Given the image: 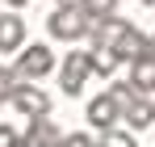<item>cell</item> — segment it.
Wrapping results in <instances>:
<instances>
[{"mask_svg": "<svg viewBox=\"0 0 155 147\" xmlns=\"http://www.w3.org/2000/svg\"><path fill=\"white\" fill-rule=\"evenodd\" d=\"M8 4H13V9H21V4H29V0H8Z\"/></svg>", "mask_w": 155, "mask_h": 147, "instance_id": "cell-19", "label": "cell"}, {"mask_svg": "<svg viewBox=\"0 0 155 147\" xmlns=\"http://www.w3.org/2000/svg\"><path fill=\"white\" fill-rule=\"evenodd\" d=\"M109 93H113V101H117L122 109H126L130 101L138 97V88H134V80H117V84H109Z\"/></svg>", "mask_w": 155, "mask_h": 147, "instance_id": "cell-13", "label": "cell"}, {"mask_svg": "<svg viewBox=\"0 0 155 147\" xmlns=\"http://www.w3.org/2000/svg\"><path fill=\"white\" fill-rule=\"evenodd\" d=\"M54 4H84V0H54Z\"/></svg>", "mask_w": 155, "mask_h": 147, "instance_id": "cell-18", "label": "cell"}, {"mask_svg": "<svg viewBox=\"0 0 155 147\" xmlns=\"http://www.w3.org/2000/svg\"><path fill=\"white\" fill-rule=\"evenodd\" d=\"M51 72H54V55H51V46H42V42L25 46L17 55V67H13L17 80H42V76H51Z\"/></svg>", "mask_w": 155, "mask_h": 147, "instance_id": "cell-3", "label": "cell"}, {"mask_svg": "<svg viewBox=\"0 0 155 147\" xmlns=\"http://www.w3.org/2000/svg\"><path fill=\"white\" fill-rule=\"evenodd\" d=\"M101 147H138V143H134L130 126L126 130H122V126H109V130H101Z\"/></svg>", "mask_w": 155, "mask_h": 147, "instance_id": "cell-12", "label": "cell"}, {"mask_svg": "<svg viewBox=\"0 0 155 147\" xmlns=\"http://www.w3.org/2000/svg\"><path fill=\"white\" fill-rule=\"evenodd\" d=\"M88 76H92V50H67V55H63V72H59L63 93H67V97H80Z\"/></svg>", "mask_w": 155, "mask_h": 147, "instance_id": "cell-2", "label": "cell"}, {"mask_svg": "<svg viewBox=\"0 0 155 147\" xmlns=\"http://www.w3.org/2000/svg\"><path fill=\"white\" fill-rule=\"evenodd\" d=\"M59 143H63V130H59L46 114L29 118V130L21 135V147H59Z\"/></svg>", "mask_w": 155, "mask_h": 147, "instance_id": "cell-5", "label": "cell"}, {"mask_svg": "<svg viewBox=\"0 0 155 147\" xmlns=\"http://www.w3.org/2000/svg\"><path fill=\"white\" fill-rule=\"evenodd\" d=\"M88 17H92V13H88L84 4H54L46 29H51V38H59V42H76V38L88 34Z\"/></svg>", "mask_w": 155, "mask_h": 147, "instance_id": "cell-1", "label": "cell"}, {"mask_svg": "<svg viewBox=\"0 0 155 147\" xmlns=\"http://www.w3.org/2000/svg\"><path fill=\"white\" fill-rule=\"evenodd\" d=\"M122 122H126L130 130H147V126L155 122V105L143 97V93H138V97H134L126 109H122Z\"/></svg>", "mask_w": 155, "mask_h": 147, "instance_id": "cell-8", "label": "cell"}, {"mask_svg": "<svg viewBox=\"0 0 155 147\" xmlns=\"http://www.w3.org/2000/svg\"><path fill=\"white\" fill-rule=\"evenodd\" d=\"M130 80H134L138 93H151V88H155V50L138 55V59H130Z\"/></svg>", "mask_w": 155, "mask_h": 147, "instance_id": "cell-9", "label": "cell"}, {"mask_svg": "<svg viewBox=\"0 0 155 147\" xmlns=\"http://www.w3.org/2000/svg\"><path fill=\"white\" fill-rule=\"evenodd\" d=\"M13 88H17V76L8 72V67H0V105L13 101Z\"/></svg>", "mask_w": 155, "mask_h": 147, "instance_id": "cell-14", "label": "cell"}, {"mask_svg": "<svg viewBox=\"0 0 155 147\" xmlns=\"http://www.w3.org/2000/svg\"><path fill=\"white\" fill-rule=\"evenodd\" d=\"M113 50H117V55H122V63H126V59H138V55H147V50H151V38H143L134 25H126V29H122V38L113 42Z\"/></svg>", "mask_w": 155, "mask_h": 147, "instance_id": "cell-10", "label": "cell"}, {"mask_svg": "<svg viewBox=\"0 0 155 147\" xmlns=\"http://www.w3.org/2000/svg\"><path fill=\"white\" fill-rule=\"evenodd\" d=\"M13 105H17V114L38 118V114H51V93H46V88H34V80H17Z\"/></svg>", "mask_w": 155, "mask_h": 147, "instance_id": "cell-4", "label": "cell"}, {"mask_svg": "<svg viewBox=\"0 0 155 147\" xmlns=\"http://www.w3.org/2000/svg\"><path fill=\"white\" fill-rule=\"evenodd\" d=\"M84 9H88L92 17H101V13H113V9H117V0H84Z\"/></svg>", "mask_w": 155, "mask_h": 147, "instance_id": "cell-15", "label": "cell"}, {"mask_svg": "<svg viewBox=\"0 0 155 147\" xmlns=\"http://www.w3.org/2000/svg\"><path fill=\"white\" fill-rule=\"evenodd\" d=\"M88 122L97 126V130H109V126L122 122V105L113 101V93H101V97L88 101Z\"/></svg>", "mask_w": 155, "mask_h": 147, "instance_id": "cell-6", "label": "cell"}, {"mask_svg": "<svg viewBox=\"0 0 155 147\" xmlns=\"http://www.w3.org/2000/svg\"><path fill=\"white\" fill-rule=\"evenodd\" d=\"M59 147H97V143H92V135H63Z\"/></svg>", "mask_w": 155, "mask_h": 147, "instance_id": "cell-17", "label": "cell"}, {"mask_svg": "<svg viewBox=\"0 0 155 147\" xmlns=\"http://www.w3.org/2000/svg\"><path fill=\"white\" fill-rule=\"evenodd\" d=\"M0 147H21V135L13 126H4V122H0Z\"/></svg>", "mask_w": 155, "mask_h": 147, "instance_id": "cell-16", "label": "cell"}, {"mask_svg": "<svg viewBox=\"0 0 155 147\" xmlns=\"http://www.w3.org/2000/svg\"><path fill=\"white\" fill-rule=\"evenodd\" d=\"M25 42V21L17 17V13H0V50L8 55V50H21Z\"/></svg>", "mask_w": 155, "mask_h": 147, "instance_id": "cell-7", "label": "cell"}, {"mask_svg": "<svg viewBox=\"0 0 155 147\" xmlns=\"http://www.w3.org/2000/svg\"><path fill=\"white\" fill-rule=\"evenodd\" d=\"M117 63H122V55H117L113 46H92V72L97 76H113Z\"/></svg>", "mask_w": 155, "mask_h": 147, "instance_id": "cell-11", "label": "cell"}, {"mask_svg": "<svg viewBox=\"0 0 155 147\" xmlns=\"http://www.w3.org/2000/svg\"><path fill=\"white\" fill-rule=\"evenodd\" d=\"M151 50H155V34H151Z\"/></svg>", "mask_w": 155, "mask_h": 147, "instance_id": "cell-20", "label": "cell"}, {"mask_svg": "<svg viewBox=\"0 0 155 147\" xmlns=\"http://www.w3.org/2000/svg\"><path fill=\"white\" fill-rule=\"evenodd\" d=\"M143 4H155V0H143Z\"/></svg>", "mask_w": 155, "mask_h": 147, "instance_id": "cell-21", "label": "cell"}]
</instances>
